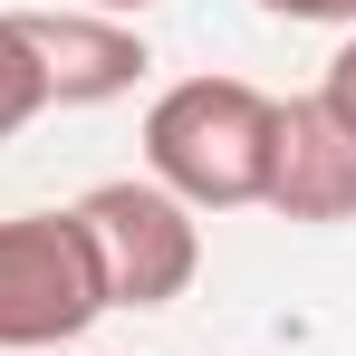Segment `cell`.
<instances>
[{"instance_id": "cell-1", "label": "cell", "mask_w": 356, "mask_h": 356, "mask_svg": "<svg viewBox=\"0 0 356 356\" xmlns=\"http://www.w3.org/2000/svg\"><path fill=\"white\" fill-rule=\"evenodd\" d=\"M270 116L280 97H260L250 77H174L145 106V174L183 212H241L270 174Z\"/></svg>"}, {"instance_id": "cell-2", "label": "cell", "mask_w": 356, "mask_h": 356, "mask_svg": "<svg viewBox=\"0 0 356 356\" xmlns=\"http://www.w3.org/2000/svg\"><path fill=\"white\" fill-rule=\"evenodd\" d=\"M67 212H77V232L97 250L106 308H174L202 280V212H183L154 174H116L97 193H77Z\"/></svg>"}, {"instance_id": "cell-3", "label": "cell", "mask_w": 356, "mask_h": 356, "mask_svg": "<svg viewBox=\"0 0 356 356\" xmlns=\"http://www.w3.org/2000/svg\"><path fill=\"white\" fill-rule=\"evenodd\" d=\"M97 318H106V280L77 212H10L0 222V356L67 347Z\"/></svg>"}, {"instance_id": "cell-4", "label": "cell", "mask_w": 356, "mask_h": 356, "mask_svg": "<svg viewBox=\"0 0 356 356\" xmlns=\"http://www.w3.org/2000/svg\"><path fill=\"white\" fill-rule=\"evenodd\" d=\"M10 29H19V49L39 67L49 106H106V97H125L154 67L145 29L106 19V10H10Z\"/></svg>"}, {"instance_id": "cell-5", "label": "cell", "mask_w": 356, "mask_h": 356, "mask_svg": "<svg viewBox=\"0 0 356 356\" xmlns=\"http://www.w3.org/2000/svg\"><path fill=\"white\" fill-rule=\"evenodd\" d=\"M260 202L280 212V222H308V232H327V222H356V135L318 97H280V116H270V174H260Z\"/></svg>"}, {"instance_id": "cell-6", "label": "cell", "mask_w": 356, "mask_h": 356, "mask_svg": "<svg viewBox=\"0 0 356 356\" xmlns=\"http://www.w3.org/2000/svg\"><path fill=\"white\" fill-rule=\"evenodd\" d=\"M49 106V87H39V67H29V49H19V29H10V10H0V145L19 135V125Z\"/></svg>"}, {"instance_id": "cell-7", "label": "cell", "mask_w": 356, "mask_h": 356, "mask_svg": "<svg viewBox=\"0 0 356 356\" xmlns=\"http://www.w3.org/2000/svg\"><path fill=\"white\" fill-rule=\"evenodd\" d=\"M318 106H327V116L356 135V29L337 39V58H327V77H318Z\"/></svg>"}, {"instance_id": "cell-8", "label": "cell", "mask_w": 356, "mask_h": 356, "mask_svg": "<svg viewBox=\"0 0 356 356\" xmlns=\"http://www.w3.org/2000/svg\"><path fill=\"white\" fill-rule=\"evenodd\" d=\"M270 19H298V29H356V0H260Z\"/></svg>"}, {"instance_id": "cell-9", "label": "cell", "mask_w": 356, "mask_h": 356, "mask_svg": "<svg viewBox=\"0 0 356 356\" xmlns=\"http://www.w3.org/2000/svg\"><path fill=\"white\" fill-rule=\"evenodd\" d=\"M87 10H106V19H145L154 0H87Z\"/></svg>"}]
</instances>
